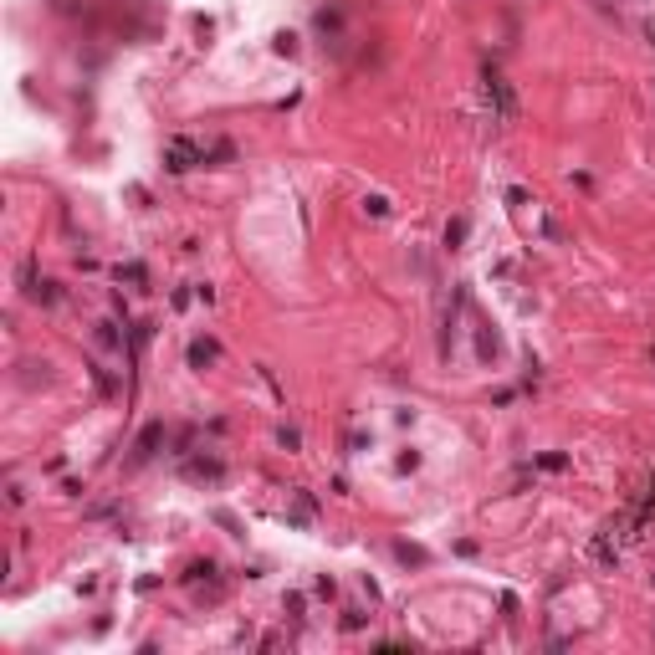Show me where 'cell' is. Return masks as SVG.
Listing matches in <instances>:
<instances>
[{
  "instance_id": "cell-4",
  "label": "cell",
  "mask_w": 655,
  "mask_h": 655,
  "mask_svg": "<svg viewBox=\"0 0 655 655\" xmlns=\"http://www.w3.org/2000/svg\"><path fill=\"white\" fill-rule=\"evenodd\" d=\"M215 359V343H195L190 348V364H210Z\"/></svg>"
},
{
  "instance_id": "cell-2",
  "label": "cell",
  "mask_w": 655,
  "mask_h": 655,
  "mask_svg": "<svg viewBox=\"0 0 655 655\" xmlns=\"http://www.w3.org/2000/svg\"><path fill=\"white\" fill-rule=\"evenodd\" d=\"M313 26H318V36H328V47H343V11L338 6H323L313 16Z\"/></svg>"
},
{
  "instance_id": "cell-3",
  "label": "cell",
  "mask_w": 655,
  "mask_h": 655,
  "mask_svg": "<svg viewBox=\"0 0 655 655\" xmlns=\"http://www.w3.org/2000/svg\"><path fill=\"white\" fill-rule=\"evenodd\" d=\"M195 159H205V154H200V149H195L190 139H174V144H169V169H174V174L195 169Z\"/></svg>"
},
{
  "instance_id": "cell-1",
  "label": "cell",
  "mask_w": 655,
  "mask_h": 655,
  "mask_svg": "<svg viewBox=\"0 0 655 655\" xmlns=\"http://www.w3.org/2000/svg\"><path fill=\"white\" fill-rule=\"evenodd\" d=\"M487 103H492V113L502 123L517 118V98H512V87H507V77H502V72H487Z\"/></svg>"
},
{
  "instance_id": "cell-5",
  "label": "cell",
  "mask_w": 655,
  "mask_h": 655,
  "mask_svg": "<svg viewBox=\"0 0 655 655\" xmlns=\"http://www.w3.org/2000/svg\"><path fill=\"white\" fill-rule=\"evenodd\" d=\"M364 205H369V215H384V210H389V200H384V195H369Z\"/></svg>"
}]
</instances>
